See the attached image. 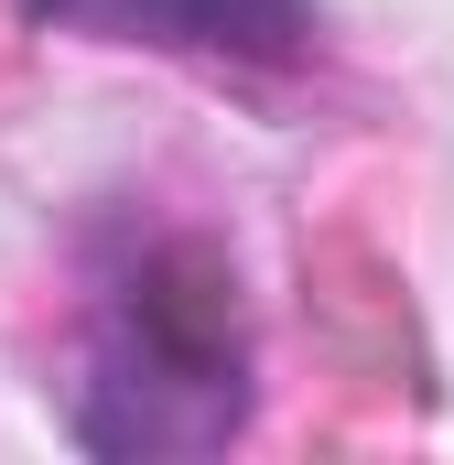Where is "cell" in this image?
Here are the masks:
<instances>
[{
    "label": "cell",
    "mask_w": 454,
    "mask_h": 465,
    "mask_svg": "<svg viewBox=\"0 0 454 465\" xmlns=\"http://www.w3.org/2000/svg\"><path fill=\"white\" fill-rule=\"evenodd\" d=\"M249 422V325L238 271L206 238H141L98 271V325L76 379V444L119 465L217 455Z\"/></svg>",
    "instance_id": "cell-1"
},
{
    "label": "cell",
    "mask_w": 454,
    "mask_h": 465,
    "mask_svg": "<svg viewBox=\"0 0 454 465\" xmlns=\"http://www.w3.org/2000/svg\"><path fill=\"white\" fill-rule=\"evenodd\" d=\"M33 33H98V44H173L227 65H303L314 0H22Z\"/></svg>",
    "instance_id": "cell-2"
}]
</instances>
